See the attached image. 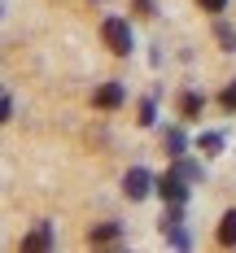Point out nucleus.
I'll return each instance as SVG.
<instances>
[{
    "label": "nucleus",
    "instance_id": "423d86ee",
    "mask_svg": "<svg viewBox=\"0 0 236 253\" xmlns=\"http://www.w3.org/2000/svg\"><path fill=\"white\" fill-rule=\"evenodd\" d=\"M201 105H206V101H201V92H184V96H180V114H184V118H197Z\"/></svg>",
    "mask_w": 236,
    "mask_h": 253
},
{
    "label": "nucleus",
    "instance_id": "9d476101",
    "mask_svg": "<svg viewBox=\"0 0 236 253\" xmlns=\"http://www.w3.org/2000/svg\"><path fill=\"white\" fill-rule=\"evenodd\" d=\"M201 149H206V153H219V149H223V135H219V131H206V135H201Z\"/></svg>",
    "mask_w": 236,
    "mask_h": 253
},
{
    "label": "nucleus",
    "instance_id": "1a4fd4ad",
    "mask_svg": "<svg viewBox=\"0 0 236 253\" xmlns=\"http://www.w3.org/2000/svg\"><path fill=\"white\" fill-rule=\"evenodd\" d=\"M214 35H219V44H223V48H236V31H232V26L219 22V26H214Z\"/></svg>",
    "mask_w": 236,
    "mask_h": 253
},
{
    "label": "nucleus",
    "instance_id": "ddd939ff",
    "mask_svg": "<svg viewBox=\"0 0 236 253\" xmlns=\"http://www.w3.org/2000/svg\"><path fill=\"white\" fill-rule=\"evenodd\" d=\"M166 144H171V153L180 157V153H184V135H180V131H166Z\"/></svg>",
    "mask_w": 236,
    "mask_h": 253
},
{
    "label": "nucleus",
    "instance_id": "f03ea898",
    "mask_svg": "<svg viewBox=\"0 0 236 253\" xmlns=\"http://www.w3.org/2000/svg\"><path fill=\"white\" fill-rule=\"evenodd\" d=\"M157 192H162V201L184 205L188 201V175H184V170H166V175L157 179Z\"/></svg>",
    "mask_w": 236,
    "mask_h": 253
},
{
    "label": "nucleus",
    "instance_id": "2eb2a0df",
    "mask_svg": "<svg viewBox=\"0 0 236 253\" xmlns=\"http://www.w3.org/2000/svg\"><path fill=\"white\" fill-rule=\"evenodd\" d=\"M201 9H206V13H223V9H228V0H201Z\"/></svg>",
    "mask_w": 236,
    "mask_h": 253
},
{
    "label": "nucleus",
    "instance_id": "0eeeda50",
    "mask_svg": "<svg viewBox=\"0 0 236 253\" xmlns=\"http://www.w3.org/2000/svg\"><path fill=\"white\" fill-rule=\"evenodd\" d=\"M219 245H236V210L223 214V223H219Z\"/></svg>",
    "mask_w": 236,
    "mask_h": 253
},
{
    "label": "nucleus",
    "instance_id": "7ed1b4c3",
    "mask_svg": "<svg viewBox=\"0 0 236 253\" xmlns=\"http://www.w3.org/2000/svg\"><path fill=\"white\" fill-rule=\"evenodd\" d=\"M149 188H153V175H149L144 166H131L127 179H123V192H127L131 201H144V197H149Z\"/></svg>",
    "mask_w": 236,
    "mask_h": 253
},
{
    "label": "nucleus",
    "instance_id": "4468645a",
    "mask_svg": "<svg viewBox=\"0 0 236 253\" xmlns=\"http://www.w3.org/2000/svg\"><path fill=\"white\" fill-rule=\"evenodd\" d=\"M219 101H223V109H236V83H232V87H223V96H219Z\"/></svg>",
    "mask_w": 236,
    "mask_h": 253
},
{
    "label": "nucleus",
    "instance_id": "39448f33",
    "mask_svg": "<svg viewBox=\"0 0 236 253\" xmlns=\"http://www.w3.org/2000/svg\"><path fill=\"white\" fill-rule=\"evenodd\" d=\"M96 105H101V109H114V105H123V83H105L101 92H96Z\"/></svg>",
    "mask_w": 236,
    "mask_h": 253
},
{
    "label": "nucleus",
    "instance_id": "9b49d317",
    "mask_svg": "<svg viewBox=\"0 0 236 253\" xmlns=\"http://www.w3.org/2000/svg\"><path fill=\"white\" fill-rule=\"evenodd\" d=\"M114 236H118V227H114V223H105V227H96V231H92V240H96V245L114 240Z\"/></svg>",
    "mask_w": 236,
    "mask_h": 253
},
{
    "label": "nucleus",
    "instance_id": "f8f14e48",
    "mask_svg": "<svg viewBox=\"0 0 236 253\" xmlns=\"http://www.w3.org/2000/svg\"><path fill=\"white\" fill-rule=\"evenodd\" d=\"M153 118H157V105H153V101H144V105H140V123L153 126Z\"/></svg>",
    "mask_w": 236,
    "mask_h": 253
},
{
    "label": "nucleus",
    "instance_id": "20e7f679",
    "mask_svg": "<svg viewBox=\"0 0 236 253\" xmlns=\"http://www.w3.org/2000/svg\"><path fill=\"white\" fill-rule=\"evenodd\" d=\"M162 231L171 236V245H188V231H184V214H180V205H171L166 214H162Z\"/></svg>",
    "mask_w": 236,
    "mask_h": 253
},
{
    "label": "nucleus",
    "instance_id": "f257e3e1",
    "mask_svg": "<svg viewBox=\"0 0 236 253\" xmlns=\"http://www.w3.org/2000/svg\"><path fill=\"white\" fill-rule=\"evenodd\" d=\"M101 40L109 44V52H118V57H127L131 52V31L123 18H105L101 22Z\"/></svg>",
    "mask_w": 236,
    "mask_h": 253
},
{
    "label": "nucleus",
    "instance_id": "6e6552de",
    "mask_svg": "<svg viewBox=\"0 0 236 253\" xmlns=\"http://www.w3.org/2000/svg\"><path fill=\"white\" fill-rule=\"evenodd\" d=\"M48 245H52L48 227H35V231H31V236H26V240H22V249H48Z\"/></svg>",
    "mask_w": 236,
    "mask_h": 253
}]
</instances>
